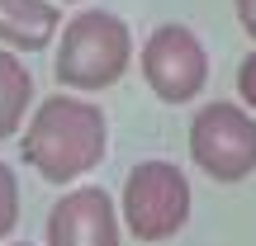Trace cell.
Segmentation results:
<instances>
[{"instance_id":"6da1fadb","label":"cell","mask_w":256,"mask_h":246,"mask_svg":"<svg viewBox=\"0 0 256 246\" xmlns=\"http://www.w3.org/2000/svg\"><path fill=\"white\" fill-rule=\"evenodd\" d=\"M104 147H110V123L100 104H90L81 90L43 100L24 128V161L48 185H72L90 175L104 161Z\"/></svg>"},{"instance_id":"7a4b0ae2","label":"cell","mask_w":256,"mask_h":246,"mask_svg":"<svg viewBox=\"0 0 256 246\" xmlns=\"http://www.w3.org/2000/svg\"><path fill=\"white\" fill-rule=\"evenodd\" d=\"M133 66V33L110 9H81L62 24V43L52 52V76L66 90H110Z\"/></svg>"},{"instance_id":"3957f363","label":"cell","mask_w":256,"mask_h":246,"mask_svg":"<svg viewBox=\"0 0 256 246\" xmlns=\"http://www.w3.org/2000/svg\"><path fill=\"white\" fill-rule=\"evenodd\" d=\"M190 180L176 161H138L124 175L119 213L138 242H166L190 223Z\"/></svg>"},{"instance_id":"277c9868","label":"cell","mask_w":256,"mask_h":246,"mask_svg":"<svg viewBox=\"0 0 256 246\" xmlns=\"http://www.w3.org/2000/svg\"><path fill=\"white\" fill-rule=\"evenodd\" d=\"M190 161L209 180L238 185L256 171V119L242 104H204L190 123Z\"/></svg>"},{"instance_id":"5b68a950","label":"cell","mask_w":256,"mask_h":246,"mask_svg":"<svg viewBox=\"0 0 256 246\" xmlns=\"http://www.w3.org/2000/svg\"><path fill=\"white\" fill-rule=\"evenodd\" d=\"M142 81L162 104H190L209 85V52L185 24H162L142 43Z\"/></svg>"},{"instance_id":"8992f818","label":"cell","mask_w":256,"mask_h":246,"mask_svg":"<svg viewBox=\"0 0 256 246\" xmlns=\"http://www.w3.org/2000/svg\"><path fill=\"white\" fill-rule=\"evenodd\" d=\"M124 213L100 185H81V190L62 194L48 209V246H119Z\"/></svg>"},{"instance_id":"52a82bcc","label":"cell","mask_w":256,"mask_h":246,"mask_svg":"<svg viewBox=\"0 0 256 246\" xmlns=\"http://www.w3.org/2000/svg\"><path fill=\"white\" fill-rule=\"evenodd\" d=\"M57 28H62L57 0H0V43L14 52L52 47Z\"/></svg>"},{"instance_id":"ba28073f","label":"cell","mask_w":256,"mask_h":246,"mask_svg":"<svg viewBox=\"0 0 256 246\" xmlns=\"http://www.w3.org/2000/svg\"><path fill=\"white\" fill-rule=\"evenodd\" d=\"M28 104H34V76L14 57V47H0V142L19 133Z\"/></svg>"},{"instance_id":"9c48e42d","label":"cell","mask_w":256,"mask_h":246,"mask_svg":"<svg viewBox=\"0 0 256 246\" xmlns=\"http://www.w3.org/2000/svg\"><path fill=\"white\" fill-rule=\"evenodd\" d=\"M19 228V175L0 161V242L14 237Z\"/></svg>"},{"instance_id":"30bf717a","label":"cell","mask_w":256,"mask_h":246,"mask_svg":"<svg viewBox=\"0 0 256 246\" xmlns=\"http://www.w3.org/2000/svg\"><path fill=\"white\" fill-rule=\"evenodd\" d=\"M238 95H242V104L256 114V52H247L238 62Z\"/></svg>"},{"instance_id":"8fae6325","label":"cell","mask_w":256,"mask_h":246,"mask_svg":"<svg viewBox=\"0 0 256 246\" xmlns=\"http://www.w3.org/2000/svg\"><path fill=\"white\" fill-rule=\"evenodd\" d=\"M232 9H238V24H242V33L256 43V0H232Z\"/></svg>"},{"instance_id":"7c38bea8","label":"cell","mask_w":256,"mask_h":246,"mask_svg":"<svg viewBox=\"0 0 256 246\" xmlns=\"http://www.w3.org/2000/svg\"><path fill=\"white\" fill-rule=\"evenodd\" d=\"M10 246H34V242H10Z\"/></svg>"},{"instance_id":"4fadbf2b","label":"cell","mask_w":256,"mask_h":246,"mask_svg":"<svg viewBox=\"0 0 256 246\" xmlns=\"http://www.w3.org/2000/svg\"><path fill=\"white\" fill-rule=\"evenodd\" d=\"M66 5H76V0H66Z\"/></svg>"}]
</instances>
